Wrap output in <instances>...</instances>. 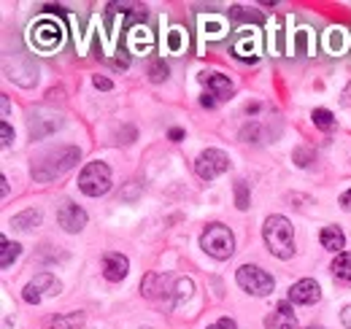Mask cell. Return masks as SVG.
Masks as SVG:
<instances>
[{"instance_id":"20","label":"cell","mask_w":351,"mask_h":329,"mask_svg":"<svg viewBox=\"0 0 351 329\" xmlns=\"http://www.w3.org/2000/svg\"><path fill=\"white\" fill-rule=\"evenodd\" d=\"M200 25H203V36L206 38H211V41H217V38H224V33H227V19H221L217 14H208V16H200Z\"/></svg>"},{"instance_id":"13","label":"cell","mask_w":351,"mask_h":329,"mask_svg":"<svg viewBox=\"0 0 351 329\" xmlns=\"http://www.w3.org/2000/svg\"><path fill=\"white\" fill-rule=\"evenodd\" d=\"M232 51L241 60H257V54H260V33L257 30H241L235 36Z\"/></svg>"},{"instance_id":"31","label":"cell","mask_w":351,"mask_h":329,"mask_svg":"<svg viewBox=\"0 0 351 329\" xmlns=\"http://www.w3.org/2000/svg\"><path fill=\"white\" fill-rule=\"evenodd\" d=\"M292 160H295V164H298V167H308V164L313 162V151H311V149H303V146H300V149H295Z\"/></svg>"},{"instance_id":"25","label":"cell","mask_w":351,"mask_h":329,"mask_svg":"<svg viewBox=\"0 0 351 329\" xmlns=\"http://www.w3.org/2000/svg\"><path fill=\"white\" fill-rule=\"evenodd\" d=\"M311 119H313V124L319 127V130H332L335 127V117H332V111H327V108H316L313 114H311Z\"/></svg>"},{"instance_id":"37","label":"cell","mask_w":351,"mask_h":329,"mask_svg":"<svg viewBox=\"0 0 351 329\" xmlns=\"http://www.w3.org/2000/svg\"><path fill=\"white\" fill-rule=\"evenodd\" d=\"M217 103H219V100H217V97H214V95H211V92H206V95H203V97H200V106H203V108H214V106H217Z\"/></svg>"},{"instance_id":"39","label":"cell","mask_w":351,"mask_h":329,"mask_svg":"<svg viewBox=\"0 0 351 329\" xmlns=\"http://www.w3.org/2000/svg\"><path fill=\"white\" fill-rule=\"evenodd\" d=\"M341 103H343V106H351V84L346 86V89H343V95H341Z\"/></svg>"},{"instance_id":"42","label":"cell","mask_w":351,"mask_h":329,"mask_svg":"<svg viewBox=\"0 0 351 329\" xmlns=\"http://www.w3.org/2000/svg\"><path fill=\"white\" fill-rule=\"evenodd\" d=\"M0 184H3V197H8V192H11V189H8V178L3 175V178H0Z\"/></svg>"},{"instance_id":"36","label":"cell","mask_w":351,"mask_h":329,"mask_svg":"<svg viewBox=\"0 0 351 329\" xmlns=\"http://www.w3.org/2000/svg\"><path fill=\"white\" fill-rule=\"evenodd\" d=\"M92 84H95V89H111V86H114L111 79H106V76H95Z\"/></svg>"},{"instance_id":"17","label":"cell","mask_w":351,"mask_h":329,"mask_svg":"<svg viewBox=\"0 0 351 329\" xmlns=\"http://www.w3.org/2000/svg\"><path fill=\"white\" fill-rule=\"evenodd\" d=\"M319 241H322V248L335 251V254H343V248H346V235L341 227H324Z\"/></svg>"},{"instance_id":"5","label":"cell","mask_w":351,"mask_h":329,"mask_svg":"<svg viewBox=\"0 0 351 329\" xmlns=\"http://www.w3.org/2000/svg\"><path fill=\"white\" fill-rule=\"evenodd\" d=\"M235 281H238V287L243 289V291H249V294H254V297H267V294H273V287H276L273 276L265 273L263 267H257V265H243V267H238Z\"/></svg>"},{"instance_id":"28","label":"cell","mask_w":351,"mask_h":329,"mask_svg":"<svg viewBox=\"0 0 351 329\" xmlns=\"http://www.w3.org/2000/svg\"><path fill=\"white\" fill-rule=\"evenodd\" d=\"M249 19H252V22H257V25L263 22V16H260V14H249V11H246V8H241V5H232V8H230V22H249Z\"/></svg>"},{"instance_id":"23","label":"cell","mask_w":351,"mask_h":329,"mask_svg":"<svg viewBox=\"0 0 351 329\" xmlns=\"http://www.w3.org/2000/svg\"><path fill=\"white\" fill-rule=\"evenodd\" d=\"M0 246H3L0 248V267H11L14 259L22 254V246H19V243H11V241H5V238L0 241Z\"/></svg>"},{"instance_id":"19","label":"cell","mask_w":351,"mask_h":329,"mask_svg":"<svg viewBox=\"0 0 351 329\" xmlns=\"http://www.w3.org/2000/svg\"><path fill=\"white\" fill-rule=\"evenodd\" d=\"M38 224H41V210H36V208H27V210H22L11 219V227L19 230V232H30Z\"/></svg>"},{"instance_id":"8","label":"cell","mask_w":351,"mask_h":329,"mask_svg":"<svg viewBox=\"0 0 351 329\" xmlns=\"http://www.w3.org/2000/svg\"><path fill=\"white\" fill-rule=\"evenodd\" d=\"M62 291V284L51 276V273H38L27 287L22 291V297H25V302H30V305H38L44 297H57Z\"/></svg>"},{"instance_id":"26","label":"cell","mask_w":351,"mask_h":329,"mask_svg":"<svg viewBox=\"0 0 351 329\" xmlns=\"http://www.w3.org/2000/svg\"><path fill=\"white\" fill-rule=\"evenodd\" d=\"M168 76H171V68L165 65V60H154L152 68H149V79L154 84H160V82H165Z\"/></svg>"},{"instance_id":"27","label":"cell","mask_w":351,"mask_h":329,"mask_svg":"<svg viewBox=\"0 0 351 329\" xmlns=\"http://www.w3.org/2000/svg\"><path fill=\"white\" fill-rule=\"evenodd\" d=\"M168 49H171V54H181L184 51V46H186V41H184V30L181 27H173L171 33H168Z\"/></svg>"},{"instance_id":"14","label":"cell","mask_w":351,"mask_h":329,"mask_svg":"<svg viewBox=\"0 0 351 329\" xmlns=\"http://www.w3.org/2000/svg\"><path fill=\"white\" fill-rule=\"evenodd\" d=\"M267 329H298V316L289 302H278V308L265 319Z\"/></svg>"},{"instance_id":"7","label":"cell","mask_w":351,"mask_h":329,"mask_svg":"<svg viewBox=\"0 0 351 329\" xmlns=\"http://www.w3.org/2000/svg\"><path fill=\"white\" fill-rule=\"evenodd\" d=\"M230 170V157L219 151V149H206L200 151V157L195 160V173L203 178V181H214L217 175Z\"/></svg>"},{"instance_id":"34","label":"cell","mask_w":351,"mask_h":329,"mask_svg":"<svg viewBox=\"0 0 351 329\" xmlns=\"http://www.w3.org/2000/svg\"><path fill=\"white\" fill-rule=\"evenodd\" d=\"M138 192H141V186H138V184H130V189H128V192H119V200H135V197H138Z\"/></svg>"},{"instance_id":"43","label":"cell","mask_w":351,"mask_h":329,"mask_svg":"<svg viewBox=\"0 0 351 329\" xmlns=\"http://www.w3.org/2000/svg\"><path fill=\"white\" fill-rule=\"evenodd\" d=\"M5 117H8V97L3 95V119H5Z\"/></svg>"},{"instance_id":"6","label":"cell","mask_w":351,"mask_h":329,"mask_svg":"<svg viewBox=\"0 0 351 329\" xmlns=\"http://www.w3.org/2000/svg\"><path fill=\"white\" fill-rule=\"evenodd\" d=\"M62 41H65V27L60 22H54V19H41L38 25L30 27V43L44 54L60 49Z\"/></svg>"},{"instance_id":"41","label":"cell","mask_w":351,"mask_h":329,"mask_svg":"<svg viewBox=\"0 0 351 329\" xmlns=\"http://www.w3.org/2000/svg\"><path fill=\"white\" fill-rule=\"evenodd\" d=\"M181 138H184V130H178V127L171 130V141H181Z\"/></svg>"},{"instance_id":"38","label":"cell","mask_w":351,"mask_h":329,"mask_svg":"<svg viewBox=\"0 0 351 329\" xmlns=\"http://www.w3.org/2000/svg\"><path fill=\"white\" fill-rule=\"evenodd\" d=\"M341 321H343V327H346V329H351V305H346V308H343Z\"/></svg>"},{"instance_id":"40","label":"cell","mask_w":351,"mask_h":329,"mask_svg":"<svg viewBox=\"0 0 351 329\" xmlns=\"http://www.w3.org/2000/svg\"><path fill=\"white\" fill-rule=\"evenodd\" d=\"M341 208H351V189L341 195Z\"/></svg>"},{"instance_id":"44","label":"cell","mask_w":351,"mask_h":329,"mask_svg":"<svg viewBox=\"0 0 351 329\" xmlns=\"http://www.w3.org/2000/svg\"><path fill=\"white\" fill-rule=\"evenodd\" d=\"M308 329H322V327H308Z\"/></svg>"},{"instance_id":"11","label":"cell","mask_w":351,"mask_h":329,"mask_svg":"<svg viewBox=\"0 0 351 329\" xmlns=\"http://www.w3.org/2000/svg\"><path fill=\"white\" fill-rule=\"evenodd\" d=\"M128 273H130V262H128V256H125V254L108 251V254L103 256V276H106V281L119 284V281H125V278H128Z\"/></svg>"},{"instance_id":"30","label":"cell","mask_w":351,"mask_h":329,"mask_svg":"<svg viewBox=\"0 0 351 329\" xmlns=\"http://www.w3.org/2000/svg\"><path fill=\"white\" fill-rule=\"evenodd\" d=\"M308 38H311V30H306V27H300L298 33H295V41H298V46H295V51L300 54V57H306L308 54Z\"/></svg>"},{"instance_id":"32","label":"cell","mask_w":351,"mask_h":329,"mask_svg":"<svg viewBox=\"0 0 351 329\" xmlns=\"http://www.w3.org/2000/svg\"><path fill=\"white\" fill-rule=\"evenodd\" d=\"M241 138L249 141V143H260V124H246L243 132H241Z\"/></svg>"},{"instance_id":"24","label":"cell","mask_w":351,"mask_h":329,"mask_svg":"<svg viewBox=\"0 0 351 329\" xmlns=\"http://www.w3.org/2000/svg\"><path fill=\"white\" fill-rule=\"evenodd\" d=\"M176 305H184L192 294H195V284H192V278H178L176 281Z\"/></svg>"},{"instance_id":"33","label":"cell","mask_w":351,"mask_h":329,"mask_svg":"<svg viewBox=\"0 0 351 329\" xmlns=\"http://www.w3.org/2000/svg\"><path fill=\"white\" fill-rule=\"evenodd\" d=\"M0 138H3V141H0V143H3V149H8V146L14 143V130H11V124L8 122L0 124Z\"/></svg>"},{"instance_id":"9","label":"cell","mask_w":351,"mask_h":329,"mask_svg":"<svg viewBox=\"0 0 351 329\" xmlns=\"http://www.w3.org/2000/svg\"><path fill=\"white\" fill-rule=\"evenodd\" d=\"M27 127H30V138L33 141H44V138H49L51 132H57L62 127V117L54 114V111H46V108H36V111H30Z\"/></svg>"},{"instance_id":"15","label":"cell","mask_w":351,"mask_h":329,"mask_svg":"<svg viewBox=\"0 0 351 329\" xmlns=\"http://www.w3.org/2000/svg\"><path fill=\"white\" fill-rule=\"evenodd\" d=\"M128 46H130L132 54H143V51H152L154 49V38L152 33L143 27V25H135L128 33Z\"/></svg>"},{"instance_id":"1","label":"cell","mask_w":351,"mask_h":329,"mask_svg":"<svg viewBox=\"0 0 351 329\" xmlns=\"http://www.w3.org/2000/svg\"><path fill=\"white\" fill-rule=\"evenodd\" d=\"M79 160H82V151H79L76 146H57V149H51V151H44L38 160H33L30 175H33L38 184H49V181L65 175Z\"/></svg>"},{"instance_id":"21","label":"cell","mask_w":351,"mask_h":329,"mask_svg":"<svg viewBox=\"0 0 351 329\" xmlns=\"http://www.w3.org/2000/svg\"><path fill=\"white\" fill-rule=\"evenodd\" d=\"M84 324V313H62L46 321V329H82Z\"/></svg>"},{"instance_id":"16","label":"cell","mask_w":351,"mask_h":329,"mask_svg":"<svg viewBox=\"0 0 351 329\" xmlns=\"http://www.w3.org/2000/svg\"><path fill=\"white\" fill-rule=\"evenodd\" d=\"M200 82L208 84V92H211L217 100H227V97L235 92L232 82H230L227 76H221V73H203V76H200Z\"/></svg>"},{"instance_id":"12","label":"cell","mask_w":351,"mask_h":329,"mask_svg":"<svg viewBox=\"0 0 351 329\" xmlns=\"http://www.w3.org/2000/svg\"><path fill=\"white\" fill-rule=\"evenodd\" d=\"M319 297H322V289L313 278H303L289 287V302H295V305H313V302H319Z\"/></svg>"},{"instance_id":"22","label":"cell","mask_w":351,"mask_h":329,"mask_svg":"<svg viewBox=\"0 0 351 329\" xmlns=\"http://www.w3.org/2000/svg\"><path fill=\"white\" fill-rule=\"evenodd\" d=\"M332 276H335L338 281L351 284V251H343V254L335 256V262H332Z\"/></svg>"},{"instance_id":"35","label":"cell","mask_w":351,"mask_h":329,"mask_svg":"<svg viewBox=\"0 0 351 329\" xmlns=\"http://www.w3.org/2000/svg\"><path fill=\"white\" fill-rule=\"evenodd\" d=\"M208 329H238V324H235L232 319H219L217 324H211Z\"/></svg>"},{"instance_id":"10","label":"cell","mask_w":351,"mask_h":329,"mask_svg":"<svg viewBox=\"0 0 351 329\" xmlns=\"http://www.w3.org/2000/svg\"><path fill=\"white\" fill-rule=\"evenodd\" d=\"M57 221H60V227L65 232L76 235V232H82L87 227V210L82 206H76V203H71V200H65L57 210Z\"/></svg>"},{"instance_id":"18","label":"cell","mask_w":351,"mask_h":329,"mask_svg":"<svg viewBox=\"0 0 351 329\" xmlns=\"http://www.w3.org/2000/svg\"><path fill=\"white\" fill-rule=\"evenodd\" d=\"M324 49L330 54H343L349 49V33L343 27H332L324 33Z\"/></svg>"},{"instance_id":"29","label":"cell","mask_w":351,"mask_h":329,"mask_svg":"<svg viewBox=\"0 0 351 329\" xmlns=\"http://www.w3.org/2000/svg\"><path fill=\"white\" fill-rule=\"evenodd\" d=\"M235 206L241 208V210H246L249 208V184L241 178V181H235Z\"/></svg>"},{"instance_id":"3","label":"cell","mask_w":351,"mask_h":329,"mask_svg":"<svg viewBox=\"0 0 351 329\" xmlns=\"http://www.w3.org/2000/svg\"><path fill=\"white\" fill-rule=\"evenodd\" d=\"M200 248H203L208 256L224 262V259H230V256L235 254V235H232V230L224 227L221 221H214V224H208V227L203 230V235H200Z\"/></svg>"},{"instance_id":"2","label":"cell","mask_w":351,"mask_h":329,"mask_svg":"<svg viewBox=\"0 0 351 329\" xmlns=\"http://www.w3.org/2000/svg\"><path fill=\"white\" fill-rule=\"evenodd\" d=\"M263 238L270 254L278 256V259H292L295 256V230H292V221L287 216H267L263 227Z\"/></svg>"},{"instance_id":"4","label":"cell","mask_w":351,"mask_h":329,"mask_svg":"<svg viewBox=\"0 0 351 329\" xmlns=\"http://www.w3.org/2000/svg\"><path fill=\"white\" fill-rule=\"evenodd\" d=\"M79 189L87 197H100L111 189V167L106 162H89L79 173Z\"/></svg>"}]
</instances>
